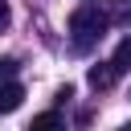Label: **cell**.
Instances as JSON below:
<instances>
[{"mask_svg": "<svg viewBox=\"0 0 131 131\" xmlns=\"http://www.w3.org/2000/svg\"><path fill=\"white\" fill-rule=\"evenodd\" d=\"M16 70H20V66H16V57H0V82H8Z\"/></svg>", "mask_w": 131, "mask_h": 131, "instance_id": "cell-6", "label": "cell"}, {"mask_svg": "<svg viewBox=\"0 0 131 131\" xmlns=\"http://www.w3.org/2000/svg\"><path fill=\"white\" fill-rule=\"evenodd\" d=\"M49 127H61V115L57 111H45V115L33 119V131H49Z\"/></svg>", "mask_w": 131, "mask_h": 131, "instance_id": "cell-5", "label": "cell"}, {"mask_svg": "<svg viewBox=\"0 0 131 131\" xmlns=\"http://www.w3.org/2000/svg\"><path fill=\"white\" fill-rule=\"evenodd\" d=\"M119 74H123V70H119L115 61H98V66H90V70H86V82H90L94 90H111Z\"/></svg>", "mask_w": 131, "mask_h": 131, "instance_id": "cell-2", "label": "cell"}, {"mask_svg": "<svg viewBox=\"0 0 131 131\" xmlns=\"http://www.w3.org/2000/svg\"><path fill=\"white\" fill-rule=\"evenodd\" d=\"M20 98H25V86L20 82H0V115H12L16 106H20Z\"/></svg>", "mask_w": 131, "mask_h": 131, "instance_id": "cell-3", "label": "cell"}, {"mask_svg": "<svg viewBox=\"0 0 131 131\" xmlns=\"http://www.w3.org/2000/svg\"><path fill=\"white\" fill-rule=\"evenodd\" d=\"M106 29H111V16H106L98 4H82V8L70 12V33H74V45H78V49L98 45V41L106 37Z\"/></svg>", "mask_w": 131, "mask_h": 131, "instance_id": "cell-1", "label": "cell"}, {"mask_svg": "<svg viewBox=\"0 0 131 131\" xmlns=\"http://www.w3.org/2000/svg\"><path fill=\"white\" fill-rule=\"evenodd\" d=\"M8 20H12V8H8V0H0V29H8Z\"/></svg>", "mask_w": 131, "mask_h": 131, "instance_id": "cell-7", "label": "cell"}, {"mask_svg": "<svg viewBox=\"0 0 131 131\" xmlns=\"http://www.w3.org/2000/svg\"><path fill=\"white\" fill-rule=\"evenodd\" d=\"M119 70H131V37H123L119 41V49H115V57H111Z\"/></svg>", "mask_w": 131, "mask_h": 131, "instance_id": "cell-4", "label": "cell"}, {"mask_svg": "<svg viewBox=\"0 0 131 131\" xmlns=\"http://www.w3.org/2000/svg\"><path fill=\"white\" fill-rule=\"evenodd\" d=\"M119 16H123V20H131V4H123V8H119Z\"/></svg>", "mask_w": 131, "mask_h": 131, "instance_id": "cell-8", "label": "cell"}]
</instances>
